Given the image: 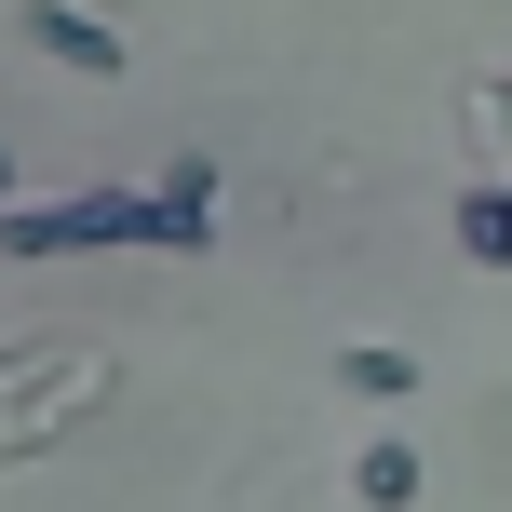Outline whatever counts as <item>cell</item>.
Returning a JSON list of instances; mask_svg holds the SVG:
<instances>
[{
	"label": "cell",
	"mask_w": 512,
	"mask_h": 512,
	"mask_svg": "<svg viewBox=\"0 0 512 512\" xmlns=\"http://www.w3.org/2000/svg\"><path fill=\"white\" fill-rule=\"evenodd\" d=\"M418 486H432V472H418V445H364V459H351V499H364V512H405Z\"/></svg>",
	"instance_id": "277c9868"
},
{
	"label": "cell",
	"mask_w": 512,
	"mask_h": 512,
	"mask_svg": "<svg viewBox=\"0 0 512 512\" xmlns=\"http://www.w3.org/2000/svg\"><path fill=\"white\" fill-rule=\"evenodd\" d=\"M0 203H14V149H0Z\"/></svg>",
	"instance_id": "52a82bcc"
},
{
	"label": "cell",
	"mask_w": 512,
	"mask_h": 512,
	"mask_svg": "<svg viewBox=\"0 0 512 512\" xmlns=\"http://www.w3.org/2000/svg\"><path fill=\"white\" fill-rule=\"evenodd\" d=\"M459 256H486V270L512 256V189H499V176H486V189L459 203Z\"/></svg>",
	"instance_id": "8992f818"
},
{
	"label": "cell",
	"mask_w": 512,
	"mask_h": 512,
	"mask_svg": "<svg viewBox=\"0 0 512 512\" xmlns=\"http://www.w3.org/2000/svg\"><path fill=\"white\" fill-rule=\"evenodd\" d=\"M14 256H81V243H162V189H81V203H0Z\"/></svg>",
	"instance_id": "6da1fadb"
},
{
	"label": "cell",
	"mask_w": 512,
	"mask_h": 512,
	"mask_svg": "<svg viewBox=\"0 0 512 512\" xmlns=\"http://www.w3.org/2000/svg\"><path fill=\"white\" fill-rule=\"evenodd\" d=\"M27 41H41L54 68H81V81H122V27L81 14V0H27Z\"/></svg>",
	"instance_id": "7a4b0ae2"
},
{
	"label": "cell",
	"mask_w": 512,
	"mask_h": 512,
	"mask_svg": "<svg viewBox=\"0 0 512 512\" xmlns=\"http://www.w3.org/2000/svg\"><path fill=\"white\" fill-rule=\"evenodd\" d=\"M216 230V162H176L162 176V243H203Z\"/></svg>",
	"instance_id": "5b68a950"
},
{
	"label": "cell",
	"mask_w": 512,
	"mask_h": 512,
	"mask_svg": "<svg viewBox=\"0 0 512 512\" xmlns=\"http://www.w3.org/2000/svg\"><path fill=\"white\" fill-rule=\"evenodd\" d=\"M337 391H351V405H405V391H418V351H391V337H351V351H337Z\"/></svg>",
	"instance_id": "3957f363"
}]
</instances>
